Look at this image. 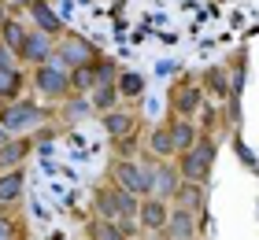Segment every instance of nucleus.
I'll list each match as a JSON object with an SVG mask.
<instances>
[{
	"mask_svg": "<svg viewBox=\"0 0 259 240\" xmlns=\"http://www.w3.org/2000/svg\"><path fill=\"white\" fill-rule=\"evenodd\" d=\"M204 163H207V148L196 152L193 159H189V166H185V170H189V177H204V174H200V170H204Z\"/></svg>",
	"mask_w": 259,
	"mask_h": 240,
	"instance_id": "f257e3e1",
	"label": "nucleus"
},
{
	"mask_svg": "<svg viewBox=\"0 0 259 240\" xmlns=\"http://www.w3.org/2000/svg\"><path fill=\"white\" fill-rule=\"evenodd\" d=\"M19 192V177H8V181H0V196H15Z\"/></svg>",
	"mask_w": 259,
	"mask_h": 240,
	"instance_id": "f03ea898",
	"label": "nucleus"
}]
</instances>
